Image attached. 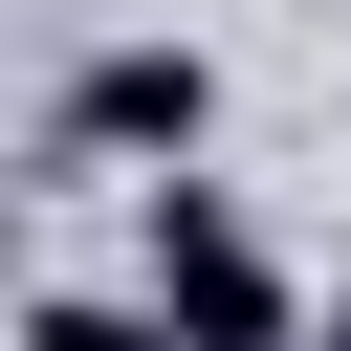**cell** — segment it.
<instances>
[{"label":"cell","mask_w":351,"mask_h":351,"mask_svg":"<svg viewBox=\"0 0 351 351\" xmlns=\"http://www.w3.org/2000/svg\"><path fill=\"white\" fill-rule=\"evenodd\" d=\"M154 307H176V351H307V307H285V263L197 197V176H154Z\"/></svg>","instance_id":"cell-1"},{"label":"cell","mask_w":351,"mask_h":351,"mask_svg":"<svg viewBox=\"0 0 351 351\" xmlns=\"http://www.w3.org/2000/svg\"><path fill=\"white\" fill-rule=\"evenodd\" d=\"M197 132H219V66H197V44H110V66H66V110H44V154H154V176H176Z\"/></svg>","instance_id":"cell-2"},{"label":"cell","mask_w":351,"mask_h":351,"mask_svg":"<svg viewBox=\"0 0 351 351\" xmlns=\"http://www.w3.org/2000/svg\"><path fill=\"white\" fill-rule=\"evenodd\" d=\"M22 351H176V307H88V285H66V307H44Z\"/></svg>","instance_id":"cell-3"},{"label":"cell","mask_w":351,"mask_h":351,"mask_svg":"<svg viewBox=\"0 0 351 351\" xmlns=\"http://www.w3.org/2000/svg\"><path fill=\"white\" fill-rule=\"evenodd\" d=\"M307 351H351V307H329V329H307Z\"/></svg>","instance_id":"cell-4"}]
</instances>
